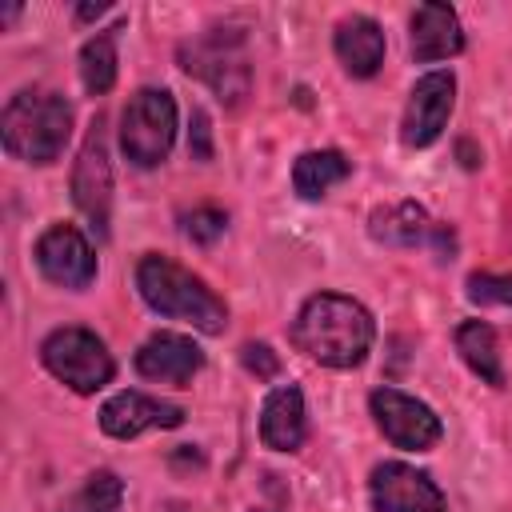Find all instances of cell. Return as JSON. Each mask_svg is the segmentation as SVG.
Masks as SVG:
<instances>
[{
	"label": "cell",
	"mask_w": 512,
	"mask_h": 512,
	"mask_svg": "<svg viewBox=\"0 0 512 512\" xmlns=\"http://www.w3.org/2000/svg\"><path fill=\"white\" fill-rule=\"evenodd\" d=\"M288 340L296 352L316 360L320 368H360L376 344V320L372 312L344 292H312L288 328Z\"/></svg>",
	"instance_id": "1"
},
{
	"label": "cell",
	"mask_w": 512,
	"mask_h": 512,
	"mask_svg": "<svg viewBox=\"0 0 512 512\" xmlns=\"http://www.w3.org/2000/svg\"><path fill=\"white\" fill-rule=\"evenodd\" d=\"M136 292L140 300L168 320H180L204 336H220L228 328V304L184 264L164 252H144L136 264Z\"/></svg>",
	"instance_id": "2"
},
{
	"label": "cell",
	"mask_w": 512,
	"mask_h": 512,
	"mask_svg": "<svg viewBox=\"0 0 512 512\" xmlns=\"http://www.w3.org/2000/svg\"><path fill=\"white\" fill-rule=\"evenodd\" d=\"M72 140V100L52 88H20L0 112V144L20 164H56Z\"/></svg>",
	"instance_id": "3"
},
{
	"label": "cell",
	"mask_w": 512,
	"mask_h": 512,
	"mask_svg": "<svg viewBox=\"0 0 512 512\" xmlns=\"http://www.w3.org/2000/svg\"><path fill=\"white\" fill-rule=\"evenodd\" d=\"M40 364L76 396H96L100 388L112 384L116 376V360L108 352V344L84 328V324H64L52 328L40 340Z\"/></svg>",
	"instance_id": "4"
},
{
	"label": "cell",
	"mask_w": 512,
	"mask_h": 512,
	"mask_svg": "<svg viewBox=\"0 0 512 512\" xmlns=\"http://www.w3.org/2000/svg\"><path fill=\"white\" fill-rule=\"evenodd\" d=\"M176 144V96L168 88H140L120 112V152L132 168H156Z\"/></svg>",
	"instance_id": "5"
},
{
	"label": "cell",
	"mask_w": 512,
	"mask_h": 512,
	"mask_svg": "<svg viewBox=\"0 0 512 512\" xmlns=\"http://www.w3.org/2000/svg\"><path fill=\"white\" fill-rule=\"evenodd\" d=\"M72 204L84 212L92 232L104 240L112 220V160H108V120L96 116L72 164Z\"/></svg>",
	"instance_id": "6"
},
{
	"label": "cell",
	"mask_w": 512,
	"mask_h": 512,
	"mask_svg": "<svg viewBox=\"0 0 512 512\" xmlns=\"http://www.w3.org/2000/svg\"><path fill=\"white\" fill-rule=\"evenodd\" d=\"M368 412H372L380 436L404 452H428L444 436V420L436 416L432 404H424L400 388H388V384L368 392Z\"/></svg>",
	"instance_id": "7"
},
{
	"label": "cell",
	"mask_w": 512,
	"mask_h": 512,
	"mask_svg": "<svg viewBox=\"0 0 512 512\" xmlns=\"http://www.w3.org/2000/svg\"><path fill=\"white\" fill-rule=\"evenodd\" d=\"M36 268L48 284L56 288H68V292H84L92 280H96V248L92 240L76 228V224H48L40 236H36Z\"/></svg>",
	"instance_id": "8"
},
{
	"label": "cell",
	"mask_w": 512,
	"mask_h": 512,
	"mask_svg": "<svg viewBox=\"0 0 512 512\" xmlns=\"http://www.w3.org/2000/svg\"><path fill=\"white\" fill-rule=\"evenodd\" d=\"M368 504L372 512H448L444 488L432 480V472L404 460H384L372 468Z\"/></svg>",
	"instance_id": "9"
},
{
	"label": "cell",
	"mask_w": 512,
	"mask_h": 512,
	"mask_svg": "<svg viewBox=\"0 0 512 512\" xmlns=\"http://www.w3.org/2000/svg\"><path fill=\"white\" fill-rule=\"evenodd\" d=\"M452 108H456V76H452V68L424 72L408 92V104H404V116H400V140L408 148L436 144L444 136L448 120H452Z\"/></svg>",
	"instance_id": "10"
},
{
	"label": "cell",
	"mask_w": 512,
	"mask_h": 512,
	"mask_svg": "<svg viewBox=\"0 0 512 512\" xmlns=\"http://www.w3.org/2000/svg\"><path fill=\"white\" fill-rule=\"evenodd\" d=\"M180 68L212 84V92L224 104H240L248 96V64L240 56V36L224 40V32H216V36L180 44Z\"/></svg>",
	"instance_id": "11"
},
{
	"label": "cell",
	"mask_w": 512,
	"mask_h": 512,
	"mask_svg": "<svg viewBox=\"0 0 512 512\" xmlns=\"http://www.w3.org/2000/svg\"><path fill=\"white\" fill-rule=\"evenodd\" d=\"M368 236L376 244L388 248H436L440 260H452V228L432 220L416 200H400V204H384L372 208L368 216Z\"/></svg>",
	"instance_id": "12"
},
{
	"label": "cell",
	"mask_w": 512,
	"mask_h": 512,
	"mask_svg": "<svg viewBox=\"0 0 512 512\" xmlns=\"http://www.w3.org/2000/svg\"><path fill=\"white\" fill-rule=\"evenodd\" d=\"M188 420V412L172 400L148 396L140 388H124L116 396H108L100 404V432L112 440H136L144 432H164V428H180Z\"/></svg>",
	"instance_id": "13"
},
{
	"label": "cell",
	"mask_w": 512,
	"mask_h": 512,
	"mask_svg": "<svg viewBox=\"0 0 512 512\" xmlns=\"http://www.w3.org/2000/svg\"><path fill=\"white\" fill-rule=\"evenodd\" d=\"M136 372L152 384H172V388H188L192 376L204 368V348L184 336V332H152L140 348H136Z\"/></svg>",
	"instance_id": "14"
},
{
	"label": "cell",
	"mask_w": 512,
	"mask_h": 512,
	"mask_svg": "<svg viewBox=\"0 0 512 512\" xmlns=\"http://www.w3.org/2000/svg\"><path fill=\"white\" fill-rule=\"evenodd\" d=\"M408 52L416 64H436V60H452L464 52V24L456 16L452 4L428 0L416 4V12L408 16Z\"/></svg>",
	"instance_id": "15"
},
{
	"label": "cell",
	"mask_w": 512,
	"mask_h": 512,
	"mask_svg": "<svg viewBox=\"0 0 512 512\" xmlns=\"http://www.w3.org/2000/svg\"><path fill=\"white\" fill-rule=\"evenodd\" d=\"M332 52L340 60V68L352 76V80H372L384 64V52H388V40H384V28L364 16V12H352L344 16L336 28H332Z\"/></svg>",
	"instance_id": "16"
},
{
	"label": "cell",
	"mask_w": 512,
	"mask_h": 512,
	"mask_svg": "<svg viewBox=\"0 0 512 512\" xmlns=\"http://www.w3.org/2000/svg\"><path fill=\"white\" fill-rule=\"evenodd\" d=\"M260 440L272 452H300L308 440V408L300 384H276L260 404Z\"/></svg>",
	"instance_id": "17"
},
{
	"label": "cell",
	"mask_w": 512,
	"mask_h": 512,
	"mask_svg": "<svg viewBox=\"0 0 512 512\" xmlns=\"http://www.w3.org/2000/svg\"><path fill=\"white\" fill-rule=\"evenodd\" d=\"M452 340H456V352H460V360L468 364L472 376H480L488 388L508 384L504 360H500V340H496V328L488 320H460Z\"/></svg>",
	"instance_id": "18"
},
{
	"label": "cell",
	"mask_w": 512,
	"mask_h": 512,
	"mask_svg": "<svg viewBox=\"0 0 512 512\" xmlns=\"http://www.w3.org/2000/svg\"><path fill=\"white\" fill-rule=\"evenodd\" d=\"M352 176V160L340 148H312L300 152L292 164V188L300 200H320L328 196V188L344 184Z\"/></svg>",
	"instance_id": "19"
},
{
	"label": "cell",
	"mask_w": 512,
	"mask_h": 512,
	"mask_svg": "<svg viewBox=\"0 0 512 512\" xmlns=\"http://www.w3.org/2000/svg\"><path fill=\"white\" fill-rule=\"evenodd\" d=\"M124 28H128V20H116V24L100 28L96 36H88V40L80 44V84H84L88 96L112 92V84H116V64H120L116 44H120V32H124Z\"/></svg>",
	"instance_id": "20"
},
{
	"label": "cell",
	"mask_w": 512,
	"mask_h": 512,
	"mask_svg": "<svg viewBox=\"0 0 512 512\" xmlns=\"http://www.w3.org/2000/svg\"><path fill=\"white\" fill-rule=\"evenodd\" d=\"M120 504H124V480L108 468H96L64 512H120Z\"/></svg>",
	"instance_id": "21"
},
{
	"label": "cell",
	"mask_w": 512,
	"mask_h": 512,
	"mask_svg": "<svg viewBox=\"0 0 512 512\" xmlns=\"http://www.w3.org/2000/svg\"><path fill=\"white\" fill-rule=\"evenodd\" d=\"M464 296L480 308H488V304L512 308V272H472L464 280Z\"/></svg>",
	"instance_id": "22"
},
{
	"label": "cell",
	"mask_w": 512,
	"mask_h": 512,
	"mask_svg": "<svg viewBox=\"0 0 512 512\" xmlns=\"http://www.w3.org/2000/svg\"><path fill=\"white\" fill-rule=\"evenodd\" d=\"M180 228H184V236L192 244H216L224 236V228H228V212L224 208H212V204H200V208H192L180 220Z\"/></svg>",
	"instance_id": "23"
},
{
	"label": "cell",
	"mask_w": 512,
	"mask_h": 512,
	"mask_svg": "<svg viewBox=\"0 0 512 512\" xmlns=\"http://www.w3.org/2000/svg\"><path fill=\"white\" fill-rule=\"evenodd\" d=\"M240 364H244L256 380H276V376H280V356H276L264 340H248V344L240 348Z\"/></svg>",
	"instance_id": "24"
},
{
	"label": "cell",
	"mask_w": 512,
	"mask_h": 512,
	"mask_svg": "<svg viewBox=\"0 0 512 512\" xmlns=\"http://www.w3.org/2000/svg\"><path fill=\"white\" fill-rule=\"evenodd\" d=\"M188 152H192V160H200V164H208L212 160V120H208V112L204 108H192V128H188Z\"/></svg>",
	"instance_id": "25"
},
{
	"label": "cell",
	"mask_w": 512,
	"mask_h": 512,
	"mask_svg": "<svg viewBox=\"0 0 512 512\" xmlns=\"http://www.w3.org/2000/svg\"><path fill=\"white\" fill-rule=\"evenodd\" d=\"M456 156H460L464 168H476V164H480V152H472V140H460V144H456Z\"/></svg>",
	"instance_id": "26"
},
{
	"label": "cell",
	"mask_w": 512,
	"mask_h": 512,
	"mask_svg": "<svg viewBox=\"0 0 512 512\" xmlns=\"http://www.w3.org/2000/svg\"><path fill=\"white\" fill-rule=\"evenodd\" d=\"M104 12H108L104 0H100V4H80V8H76V20H96V16H104Z\"/></svg>",
	"instance_id": "27"
},
{
	"label": "cell",
	"mask_w": 512,
	"mask_h": 512,
	"mask_svg": "<svg viewBox=\"0 0 512 512\" xmlns=\"http://www.w3.org/2000/svg\"><path fill=\"white\" fill-rule=\"evenodd\" d=\"M252 512H260V508H252Z\"/></svg>",
	"instance_id": "28"
}]
</instances>
